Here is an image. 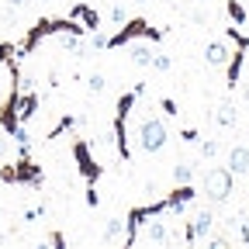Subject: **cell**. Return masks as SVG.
<instances>
[{"mask_svg": "<svg viewBox=\"0 0 249 249\" xmlns=\"http://www.w3.org/2000/svg\"><path fill=\"white\" fill-rule=\"evenodd\" d=\"M132 139H135V149H139L142 156H156V152L166 149L170 128H166V121H163L160 114H145V118H139Z\"/></svg>", "mask_w": 249, "mask_h": 249, "instance_id": "obj_1", "label": "cell"}, {"mask_svg": "<svg viewBox=\"0 0 249 249\" xmlns=\"http://www.w3.org/2000/svg\"><path fill=\"white\" fill-rule=\"evenodd\" d=\"M139 101V93L128 90V93H121L118 104H114V145H118V156H121V163H128L132 160V135H128V114Z\"/></svg>", "mask_w": 249, "mask_h": 249, "instance_id": "obj_2", "label": "cell"}, {"mask_svg": "<svg viewBox=\"0 0 249 249\" xmlns=\"http://www.w3.org/2000/svg\"><path fill=\"white\" fill-rule=\"evenodd\" d=\"M0 180L42 191V187H45V170L31 160V152H28V156H18V163H4V166H0Z\"/></svg>", "mask_w": 249, "mask_h": 249, "instance_id": "obj_3", "label": "cell"}, {"mask_svg": "<svg viewBox=\"0 0 249 249\" xmlns=\"http://www.w3.org/2000/svg\"><path fill=\"white\" fill-rule=\"evenodd\" d=\"M166 35V31L163 28H152L142 14L139 18H128V21H124L118 31H114V35H107V49H121V45H128V42H135V38H145V42H160Z\"/></svg>", "mask_w": 249, "mask_h": 249, "instance_id": "obj_4", "label": "cell"}, {"mask_svg": "<svg viewBox=\"0 0 249 249\" xmlns=\"http://www.w3.org/2000/svg\"><path fill=\"white\" fill-rule=\"evenodd\" d=\"M232 180H235V173L229 166H211V170H204L201 191H204V197L211 204H225L229 194H232Z\"/></svg>", "mask_w": 249, "mask_h": 249, "instance_id": "obj_5", "label": "cell"}, {"mask_svg": "<svg viewBox=\"0 0 249 249\" xmlns=\"http://www.w3.org/2000/svg\"><path fill=\"white\" fill-rule=\"evenodd\" d=\"M73 160H76V170L87 183H97L104 177V166L97 163V156H93V149L83 135H73Z\"/></svg>", "mask_w": 249, "mask_h": 249, "instance_id": "obj_6", "label": "cell"}, {"mask_svg": "<svg viewBox=\"0 0 249 249\" xmlns=\"http://www.w3.org/2000/svg\"><path fill=\"white\" fill-rule=\"evenodd\" d=\"M211 229H214V214H211V208H197V211L183 222V246H197V242H204V239L211 235Z\"/></svg>", "mask_w": 249, "mask_h": 249, "instance_id": "obj_7", "label": "cell"}, {"mask_svg": "<svg viewBox=\"0 0 249 249\" xmlns=\"http://www.w3.org/2000/svg\"><path fill=\"white\" fill-rule=\"evenodd\" d=\"M38 107H42L38 90H35V87H21V97H18V121H21V124H28L31 118L38 114Z\"/></svg>", "mask_w": 249, "mask_h": 249, "instance_id": "obj_8", "label": "cell"}, {"mask_svg": "<svg viewBox=\"0 0 249 249\" xmlns=\"http://www.w3.org/2000/svg\"><path fill=\"white\" fill-rule=\"evenodd\" d=\"M246 52H249V49L235 45V52H232V55H229V62H225V87H229V90H235V87H239V80H242V66H246Z\"/></svg>", "mask_w": 249, "mask_h": 249, "instance_id": "obj_9", "label": "cell"}, {"mask_svg": "<svg viewBox=\"0 0 249 249\" xmlns=\"http://www.w3.org/2000/svg\"><path fill=\"white\" fill-rule=\"evenodd\" d=\"M70 18H73V21H80V24L87 28V35H90V31H97V28H101V14L93 11L90 4H83V0H76V4L70 7Z\"/></svg>", "mask_w": 249, "mask_h": 249, "instance_id": "obj_10", "label": "cell"}, {"mask_svg": "<svg viewBox=\"0 0 249 249\" xmlns=\"http://www.w3.org/2000/svg\"><path fill=\"white\" fill-rule=\"evenodd\" d=\"M156 242V246H166V239H170V229H166V222H160V214H152V218H145V232H139V242Z\"/></svg>", "mask_w": 249, "mask_h": 249, "instance_id": "obj_11", "label": "cell"}, {"mask_svg": "<svg viewBox=\"0 0 249 249\" xmlns=\"http://www.w3.org/2000/svg\"><path fill=\"white\" fill-rule=\"evenodd\" d=\"M152 55H156V49H152V45H145V38H135V42H128V59L135 62V66L149 70V66H152Z\"/></svg>", "mask_w": 249, "mask_h": 249, "instance_id": "obj_12", "label": "cell"}, {"mask_svg": "<svg viewBox=\"0 0 249 249\" xmlns=\"http://www.w3.org/2000/svg\"><path fill=\"white\" fill-rule=\"evenodd\" d=\"M101 242L104 246H124V218H107L101 229Z\"/></svg>", "mask_w": 249, "mask_h": 249, "instance_id": "obj_13", "label": "cell"}, {"mask_svg": "<svg viewBox=\"0 0 249 249\" xmlns=\"http://www.w3.org/2000/svg\"><path fill=\"white\" fill-rule=\"evenodd\" d=\"M229 45L225 42H208V49H204V62L211 70H225V62H229Z\"/></svg>", "mask_w": 249, "mask_h": 249, "instance_id": "obj_14", "label": "cell"}, {"mask_svg": "<svg viewBox=\"0 0 249 249\" xmlns=\"http://www.w3.org/2000/svg\"><path fill=\"white\" fill-rule=\"evenodd\" d=\"M235 177H242V173H249V145H232L229 149V163H225Z\"/></svg>", "mask_w": 249, "mask_h": 249, "instance_id": "obj_15", "label": "cell"}, {"mask_svg": "<svg viewBox=\"0 0 249 249\" xmlns=\"http://www.w3.org/2000/svg\"><path fill=\"white\" fill-rule=\"evenodd\" d=\"M235 104L232 101H225V104H218V111H214V121L218 124H222V128H232V124H235Z\"/></svg>", "mask_w": 249, "mask_h": 249, "instance_id": "obj_16", "label": "cell"}, {"mask_svg": "<svg viewBox=\"0 0 249 249\" xmlns=\"http://www.w3.org/2000/svg\"><path fill=\"white\" fill-rule=\"evenodd\" d=\"M73 124H76V114H62V118L55 121V128H52L45 139H59V135H66V132L73 128Z\"/></svg>", "mask_w": 249, "mask_h": 249, "instance_id": "obj_17", "label": "cell"}, {"mask_svg": "<svg viewBox=\"0 0 249 249\" xmlns=\"http://www.w3.org/2000/svg\"><path fill=\"white\" fill-rule=\"evenodd\" d=\"M14 62H21L18 59V45L14 42H0V66H14Z\"/></svg>", "mask_w": 249, "mask_h": 249, "instance_id": "obj_18", "label": "cell"}, {"mask_svg": "<svg viewBox=\"0 0 249 249\" xmlns=\"http://www.w3.org/2000/svg\"><path fill=\"white\" fill-rule=\"evenodd\" d=\"M225 14L232 18V24H239V28L246 24V7L239 4V0H225Z\"/></svg>", "mask_w": 249, "mask_h": 249, "instance_id": "obj_19", "label": "cell"}, {"mask_svg": "<svg viewBox=\"0 0 249 249\" xmlns=\"http://www.w3.org/2000/svg\"><path fill=\"white\" fill-rule=\"evenodd\" d=\"M197 152H201V160H214V156L222 152V145H218V139H201L197 142Z\"/></svg>", "mask_w": 249, "mask_h": 249, "instance_id": "obj_20", "label": "cell"}, {"mask_svg": "<svg viewBox=\"0 0 249 249\" xmlns=\"http://www.w3.org/2000/svg\"><path fill=\"white\" fill-rule=\"evenodd\" d=\"M173 183H194V166L191 163H177L173 166Z\"/></svg>", "mask_w": 249, "mask_h": 249, "instance_id": "obj_21", "label": "cell"}, {"mask_svg": "<svg viewBox=\"0 0 249 249\" xmlns=\"http://www.w3.org/2000/svg\"><path fill=\"white\" fill-rule=\"evenodd\" d=\"M87 90H90V93H104V90H107L104 73H90V76H87Z\"/></svg>", "mask_w": 249, "mask_h": 249, "instance_id": "obj_22", "label": "cell"}, {"mask_svg": "<svg viewBox=\"0 0 249 249\" xmlns=\"http://www.w3.org/2000/svg\"><path fill=\"white\" fill-rule=\"evenodd\" d=\"M149 70H156V73H170V70H173V59H170V55H163V52H156Z\"/></svg>", "mask_w": 249, "mask_h": 249, "instance_id": "obj_23", "label": "cell"}, {"mask_svg": "<svg viewBox=\"0 0 249 249\" xmlns=\"http://www.w3.org/2000/svg\"><path fill=\"white\" fill-rule=\"evenodd\" d=\"M225 38H229V42H235V45H242V49H249V35H242V31H239V24L225 28Z\"/></svg>", "mask_w": 249, "mask_h": 249, "instance_id": "obj_24", "label": "cell"}, {"mask_svg": "<svg viewBox=\"0 0 249 249\" xmlns=\"http://www.w3.org/2000/svg\"><path fill=\"white\" fill-rule=\"evenodd\" d=\"M160 111H163L166 118H177V114H180V104H177L173 97H160Z\"/></svg>", "mask_w": 249, "mask_h": 249, "instance_id": "obj_25", "label": "cell"}, {"mask_svg": "<svg viewBox=\"0 0 249 249\" xmlns=\"http://www.w3.org/2000/svg\"><path fill=\"white\" fill-rule=\"evenodd\" d=\"M107 18H111V24H124V21H128V11H124L121 4H111V11H107Z\"/></svg>", "mask_w": 249, "mask_h": 249, "instance_id": "obj_26", "label": "cell"}, {"mask_svg": "<svg viewBox=\"0 0 249 249\" xmlns=\"http://www.w3.org/2000/svg\"><path fill=\"white\" fill-rule=\"evenodd\" d=\"M101 204V194H97V187L87 183V208H97Z\"/></svg>", "mask_w": 249, "mask_h": 249, "instance_id": "obj_27", "label": "cell"}, {"mask_svg": "<svg viewBox=\"0 0 249 249\" xmlns=\"http://www.w3.org/2000/svg\"><path fill=\"white\" fill-rule=\"evenodd\" d=\"M180 139H183L187 145H197V142H201V135H197V128H183V132H180Z\"/></svg>", "mask_w": 249, "mask_h": 249, "instance_id": "obj_28", "label": "cell"}, {"mask_svg": "<svg viewBox=\"0 0 249 249\" xmlns=\"http://www.w3.org/2000/svg\"><path fill=\"white\" fill-rule=\"evenodd\" d=\"M42 214H45V208H42V204H35V208H28V211H24V222H38Z\"/></svg>", "mask_w": 249, "mask_h": 249, "instance_id": "obj_29", "label": "cell"}, {"mask_svg": "<svg viewBox=\"0 0 249 249\" xmlns=\"http://www.w3.org/2000/svg\"><path fill=\"white\" fill-rule=\"evenodd\" d=\"M49 246H55V249H66V235H62V232H49Z\"/></svg>", "mask_w": 249, "mask_h": 249, "instance_id": "obj_30", "label": "cell"}, {"mask_svg": "<svg viewBox=\"0 0 249 249\" xmlns=\"http://www.w3.org/2000/svg\"><path fill=\"white\" fill-rule=\"evenodd\" d=\"M7 4H11V7H24V4H28V0H7Z\"/></svg>", "mask_w": 249, "mask_h": 249, "instance_id": "obj_31", "label": "cell"}, {"mask_svg": "<svg viewBox=\"0 0 249 249\" xmlns=\"http://www.w3.org/2000/svg\"><path fill=\"white\" fill-rule=\"evenodd\" d=\"M7 152V139H0V156H4Z\"/></svg>", "mask_w": 249, "mask_h": 249, "instance_id": "obj_32", "label": "cell"}, {"mask_svg": "<svg viewBox=\"0 0 249 249\" xmlns=\"http://www.w3.org/2000/svg\"><path fill=\"white\" fill-rule=\"evenodd\" d=\"M35 4H45V0H35Z\"/></svg>", "mask_w": 249, "mask_h": 249, "instance_id": "obj_33", "label": "cell"}, {"mask_svg": "<svg viewBox=\"0 0 249 249\" xmlns=\"http://www.w3.org/2000/svg\"><path fill=\"white\" fill-rule=\"evenodd\" d=\"M201 4H211V0H201Z\"/></svg>", "mask_w": 249, "mask_h": 249, "instance_id": "obj_34", "label": "cell"}, {"mask_svg": "<svg viewBox=\"0 0 249 249\" xmlns=\"http://www.w3.org/2000/svg\"><path fill=\"white\" fill-rule=\"evenodd\" d=\"M135 4H142V0H135Z\"/></svg>", "mask_w": 249, "mask_h": 249, "instance_id": "obj_35", "label": "cell"}]
</instances>
